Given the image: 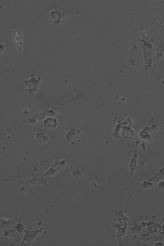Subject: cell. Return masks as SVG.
Masks as SVG:
<instances>
[{"instance_id": "cell-1", "label": "cell", "mask_w": 164, "mask_h": 246, "mask_svg": "<svg viewBox=\"0 0 164 246\" xmlns=\"http://www.w3.org/2000/svg\"><path fill=\"white\" fill-rule=\"evenodd\" d=\"M14 40L16 44L19 46V48H21L22 45V37L20 33L18 31H16L14 32Z\"/></svg>"}]
</instances>
